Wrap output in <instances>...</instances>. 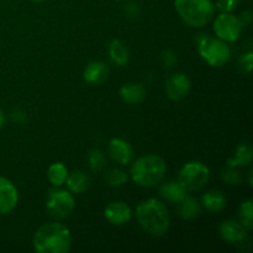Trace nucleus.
Here are the masks:
<instances>
[{"label":"nucleus","mask_w":253,"mask_h":253,"mask_svg":"<svg viewBox=\"0 0 253 253\" xmlns=\"http://www.w3.org/2000/svg\"><path fill=\"white\" fill-rule=\"evenodd\" d=\"M253 158L252 146L249 142L240 143L236 147L235 156L227 160L226 165L229 167H245V166L251 165Z\"/></svg>","instance_id":"nucleus-17"},{"label":"nucleus","mask_w":253,"mask_h":253,"mask_svg":"<svg viewBox=\"0 0 253 253\" xmlns=\"http://www.w3.org/2000/svg\"><path fill=\"white\" fill-rule=\"evenodd\" d=\"M19 202L16 187L4 177H0V214L12 211Z\"/></svg>","instance_id":"nucleus-11"},{"label":"nucleus","mask_w":253,"mask_h":253,"mask_svg":"<svg viewBox=\"0 0 253 253\" xmlns=\"http://www.w3.org/2000/svg\"><path fill=\"white\" fill-rule=\"evenodd\" d=\"M210 177V169L207 165L198 161L188 162L182 167L178 174V182L185 188L187 192L199 190L207 184Z\"/></svg>","instance_id":"nucleus-6"},{"label":"nucleus","mask_w":253,"mask_h":253,"mask_svg":"<svg viewBox=\"0 0 253 253\" xmlns=\"http://www.w3.org/2000/svg\"><path fill=\"white\" fill-rule=\"evenodd\" d=\"M240 24H241L242 27H246L249 25H251L252 22V12L251 10H246V11H242L241 15L239 16Z\"/></svg>","instance_id":"nucleus-31"},{"label":"nucleus","mask_w":253,"mask_h":253,"mask_svg":"<svg viewBox=\"0 0 253 253\" xmlns=\"http://www.w3.org/2000/svg\"><path fill=\"white\" fill-rule=\"evenodd\" d=\"M109 76V68L104 62L95 61L90 62L88 66L84 68L83 77L86 83L89 84H101L106 81Z\"/></svg>","instance_id":"nucleus-14"},{"label":"nucleus","mask_w":253,"mask_h":253,"mask_svg":"<svg viewBox=\"0 0 253 253\" xmlns=\"http://www.w3.org/2000/svg\"><path fill=\"white\" fill-rule=\"evenodd\" d=\"M67 187L72 194H82L90 187V178L82 170H76L67 177Z\"/></svg>","instance_id":"nucleus-18"},{"label":"nucleus","mask_w":253,"mask_h":253,"mask_svg":"<svg viewBox=\"0 0 253 253\" xmlns=\"http://www.w3.org/2000/svg\"><path fill=\"white\" fill-rule=\"evenodd\" d=\"M239 68L242 73L250 74L253 68V53L251 51L244 53L239 59Z\"/></svg>","instance_id":"nucleus-27"},{"label":"nucleus","mask_w":253,"mask_h":253,"mask_svg":"<svg viewBox=\"0 0 253 253\" xmlns=\"http://www.w3.org/2000/svg\"><path fill=\"white\" fill-rule=\"evenodd\" d=\"M76 207L73 194L69 190L54 189L51 190L46 200V210L52 217L63 219L67 217Z\"/></svg>","instance_id":"nucleus-7"},{"label":"nucleus","mask_w":253,"mask_h":253,"mask_svg":"<svg viewBox=\"0 0 253 253\" xmlns=\"http://www.w3.org/2000/svg\"><path fill=\"white\" fill-rule=\"evenodd\" d=\"M252 174H253V170L250 169V172H249V185H250V187H252V184H253Z\"/></svg>","instance_id":"nucleus-34"},{"label":"nucleus","mask_w":253,"mask_h":253,"mask_svg":"<svg viewBox=\"0 0 253 253\" xmlns=\"http://www.w3.org/2000/svg\"><path fill=\"white\" fill-rule=\"evenodd\" d=\"M180 19L193 27H203L212 20L215 12L211 0H174Z\"/></svg>","instance_id":"nucleus-4"},{"label":"nucleus","mask_w":253,"mask_h":253,"mask_svg":"<svg viewBox=\"0 0 253 253\" xmlns=\"http://www.w3.org/2000/svg\"><path fill=\"white\" fill-rule=\"evenodd\" d=\"M11 119L15 121V123L22 124L25 121V119H26V114L21 110H15V111H12Z\"/></svg>","instance_id":"nucleus-32"},{"label":"nucleus","mask_w":253,"mask_h":253,"mask_svg":"<svg viewBox=\"0 0 253 253\" xmlns=\"http://www.w3.org/2000/svg\"><path fill=\"white\" fill-rule=\"evenodd\" d=\"M120 98L126 104H138L146 98V89L141 83H127L121 86Z\"/></svg>","instance_id":"nucleus-16"},{"label":"nucleus","mask_w":253,"mask_h":253,"mask_svg":"<svg viewBox=\"0 0 253 253\" xmlns=\"http://www.w3.org/2000/svg\"><path fill=\"white\" fill-rule=\"evenodd\" d=\"M166 94L172 101H180L189 94L190 79L184 73H173L166 81Z\"/></svg>","instance_id":"nucleus-9"},{"label":"nucleus","mask_w":253,"mask_h":253,"mask_svg":"<svg viewBox=\"0 0 253 253\" xmlns=\"http://www.w3.org/2000/svg\"><path fill=\"white\" fill-rule=\"evenodd\" d=\"M34 249L39 253H67L72 246V235L61 222H49L34 235Z\"/></svg>","instance_id":"nucleus-2"},{"label":"nucleus","mask_w":253,"mask_h":253,"mask_svg":"<svg viewBox=\"0 0 253 253\" xmlns=\"http://www.w3.org/2000/svg\"><path fill=\"white\" fill-rule=\"evenodd\" d=\"M108 155L118 165L126 166L133 158L132 146L124 138H111L108 145Z\"/></svg>","instance_id":"nucleus-10"},{"label":"nucleus","mask_w":253,"mask_h":253,"mask_svg":"<svg viewBox=\"0 0 253 253\" xmlns=\"http://www.w3.org/2000/svg\"><path fill=\"white\" fill-rule=\"evenodd\" d=\"M197 42L199 54L211 67H221L230 61L231 49L226 42L219 37L215 39L207 34H200Z\"/></svg>","instance_id":"nucleus-5"},{"label":"nucleus","mask_w":253,"mask_h":253,"mask_svg":"<svg viewBox=\"0 0 253 253\" xmlns=\"http://www.w3.org/2000/svg\"><path fill=\"white\" fill-rule=\"evenodd\" d=\"M4 124H5V114L2 113V110L0 109V128L4 126Z\"/></svg>","instance_id":"nucleus-33"},{"label":"nucleus","mask_w":253,"mask_h":253,"mask_svg":"<svg viewBox=\"0 0 253 253\" xmlns=\"http://www.w3.org/2000/svg\"><path fill=\"white\" fill-rule=\"evenodd\" d=\"M240 0H216L217 9L221 12H231L239 5Z\"/></svg>","instance_id":"nucleus-29"},{"label":"nucleus","mask_w":253,"mask_h":253,"mask_svg":"<svg viewBox=\"0 0 253 253\" xmlns=\"http://www.w3.org/2000/svg\"><path fill=\"white\" fill-rule=\"evenodd\" d=\"M125 12L128 17H137L140 15V6L137 2L130 1L125 6Z\"/></svg>","instance_id":"nucleus-30"},{"label":"nucleus","mask_w":253,"mask_h":253,"mask_svg":"<svg viewBox=\"0 0 253 253\" xmlns=\"http://www.w3.org/2000/svg\"><path fill=\"white\" fill-rule=\"evenodd\" d=\"M203 205L211 212H219L226 207V197L220 190H209L203 197Z\"/></svg>","instance_id":"nucleus-20"},{"label":"nucleus","mask_w":253,"mask_h":253,"mask_svg":"<svg viewBox=\"0 0 253 253\" xmlns=\"http://www.w3.org/2000/svg\"><path fill=\"white\" fill-rule=\"evenodd\" d=\"M244 27L239 17L231 12H221L214 21V32L225 42H235L240 39Z\"/></svg>","instance_id":"nucleus-8"},{"label":"nucleus","mask_w":253,"mask_h":253,"mask_svg":"<svg viewBox=\"0 0 253 253\" xmlns=\"http://www.w3.org/2000/svg\"><path fill=\"white\" fill-rule=\"evenodd\" d=\"M104 216L110 224L120 226L128 222L132 217V210L126 203L113 202L104 210Z\"/></svg>","instance_id":"nucleus-12"},{"label":"nucleus","mask_w":253,"mask_h":253,"mask_svg":"<svg viewBox=\"0 0 253 253\" xmlns=\"http://www.w3.org/2000/svg\"><path fill=\"white\" fill-rule=\"evenodd\" d=\"M161 59H162V63L165 64V67H167V68H173V67H175V64H177L178 56L174 51H172V49H166V51L162 52Z\"/></svg>","instance_id":"nucleus-28"},{"label":"nucleus","mask_w":253,"mask_h":253,"mask_svg":"<svg viewBox=\"0 0 253 253\" xmlns=\"http://www.w3.org/2000/svg\"><path fill=\"white\" fill-rule=\"evenodd\" d=\"M167 172L165 160L157 155H147L137 158L130 169L131 179L142 188H152L160 184Z\"/></svg>","instance_id":"nucleus-3"},{"label":"nucleus","mask_w":253,"mask_h":253,"mask_svg":"<svg viewBox=\"0 0 253 253\" xmlns=\"http://www.w3.org/2000/svg\"><path fill=\"white\" fill-rule=\"evenodd\" d=\"M136 220L141 229L153 237H161L168 231L170 217L168 208L161 200L151 198L136 208Z\"/></svg>","instance_id":"nucleus-1"},{"label":"nucleus","mask_w":253,"mask_h":253,"mask_svg":"<svg viewBox=\"0 0 253 253\" xmlns=\"http://www.w3.org/2000/svg\"><path fill=\"white\" fill-rule=\"evenodd\" d=\"M109 57H110L113 63L118 64V66H125L130 58V53H128L127 47L125 46L123 41L114 40L109 44Z\"/></svg>","instance_id":"nucleus-21"},{"label":"nucleus","mask_w":253,"mask_h":253,"mask_svg":"<svg viewBox=\"0 0 253 253\" xmlns=\"http://www.w3.org/2000/svg\"><path fill=\"white\" fill-rule=\"evenodd\" d=\"M252 217H253L252 200H246V202L241 203V205H240L239 208L240 224H241L246 230H251L253 227Z\"/></svg>","instance_id":"nucleus-24"},{"label":"nucleus","mask_w":253,"mask_h":253,"mask_svg":"<svg viewBox=\"0 0 253 253\" xmlns=\"http://www.w3.org/2000/svg\"><path fill=\"white\" fill-rule=\"evenodd\" d=\"M221 178L229 185H239L242 180L241 173L237 169V167H229V166L222 170Z\"/></svg>","instance_id":"nucleus-26"},{"label":"nucleus","mask_w":253,"mask_h":253,"mask_svg":"<svg viewBox=\"0 0 253 253\" xmlns=\"http://www.w3.org/2000/svg\"><path fill=\"white\" fill-rule=\"evenodd\" d=\"M160 195L170 203H179L187 195V190L179 182H167L161 185Z\"/></svg>","instance_id":"nucleus-19"},{"label":"nucleus","mask_w":253,"mask_h":253,"mask_svg":"<svg viewBox=\"0 0 253 253\" xmlns=\"http://www.w3.org/2000/svg\"><path fill=\"white\" fill-rule=\"evenodd\" d=\"M67 177H68V169L66 166L61 162L52 163L47 170V178L49 183L54 187H61L66 183Z\"/></svg>","instance_id":"nucleus-22"},{"label":"nucleus","mask_w":253,"mask_h":253,"mask_svg":"<svg viewBox=\"0 0 253 253\" xmlns=\"http://www.w3.org/2000/svg\"><path fill=\"white\" fill-rule=\"evenodd\" d=\"M30 1H34V2H41V1H43V0H30Z\"/></svg>","instance_id":"nucleus-35"},{"label":"nucleus","mask_w":253,"mask_h":253,"mask_svg":"<svg viewBox=\"0 0 253 253\" xmlns=\"http://www.w3.org/2000/svg\"><path fill=\"white\" fill-rule=\"evenodd\" d=\"M178 215L184 220H193L202 214V204L197 198L185 195L184 199L178 203Z\"/></svg>","instance_id":"nucleus-15"},{"label":"nucleus","mask_w":253,"mask_h":253,"mask_svg":"<svg viewBox=\"0 0 253 253\" xmlns=\"http://www.w3.org/2000/svg\"><path fill=\"white\" fill-rule=\"evenodd\" d=\"M105 156H104V153L100 150H91L88 153L89 167L94 172H99V170L103 169L104 166H105Z\"/></svg>","instance_id":"nucleus-25"},{"label":"nucleus","mask_w":253,"mask_h":253,"mask_svg":"<svg viewBox=\"0 0 253 253\" xmlns=\"http://www.w3.org/2000/svg\"><path fill=\"white\" fill-rule=\"evenodd\" d=\"M219 235L230 244H242L247 239V230L235 220H226L219 226Z\"/></svg>","instance_id":"nucleus-13"},{"label":"nucleus","mask_w":253,"mask_h":253,"mask_svg":"<svg viewBox=\"0 0 253 253\" xmlns=\"http://www.w3.org/2000/svg\"><path fill=\"white\" fill-rule=\"evenodd\" d=\"M104 179H105L106 184H108L109 187L118 188L125 184V183L127 182L128 177L127 174H126L125 170L120 169V168H113V169L106 172Z\"/></svg>","instance_id":"nucleus-23"},{"label":"nucleus","mask_w":253,"mask_h":253,"mask_svg":"<svg viewBox=\"0 0 253 253\" xmlns=\"http://www.w3.org/2000/svg\"><path fill=\"white\" fill-rule=\"evenodd\" d=\"M119 1H120V0H119Z\"/></svg>","instance_id":"nucleus-36"}]
</instances>
